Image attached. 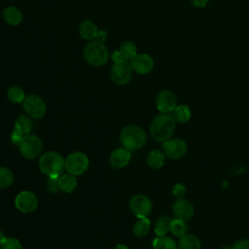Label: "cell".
Wrapping results in <instances>:
<instances>
[{"label": "cell", "mask_w": 249, "mask_h": 249, "mask_svg": "<svg viewBox=\"0 0 249 249\" xmlns=\"http://www.w3.org/2000/svg\"><path fill=\"white\" fill-rule=\"evenodd\" d=\"M151 227V222L148 218H139L133 226V233L137 237H144L148 234Z\"/></svg>", "instance_id": "d4e9b609"}, {"label": "cell", "mask_w": 249, "mask_h": 249, "mask_svg": "<svg viewBox=\"0 0 249 249\" xmlns=\"http://www.w3.org/2000/svg\"><path fill=\"white\" fill-rule=\"evenodd\" d=\"M47 189L51 193H57L60 191L58 185V177H49L47 180Z\"/></svg>", "instance_id": "4dcf8cb0"}, {"label": "cell", "mask_w": 249, "mask_h": 249, "mask_svg": "<svg viewBox=\"0 0 249 249\" xmlns=\"http://www.w3.org/2000/svg\"><path fill=\"white\" fill-rule=\"evenodd\" d=\"M31 126H32V123L26 116H23V115L19 116L15 123L14 130L11 134L12 142L16 145H18L22 140V138L25 135L29 134L31 130Z\"/></svg>", "instance_id": "7c38bea8"}, {"label": "cell", "mask_w": 249, "mask_h": 249, "mask_svg": "<svg viewBox=\"0 0 249 249\" xmlns=\"http://www.w3.org/2000/svg\"><path fill=\"white\" fill-rule=\"evenodd\" d=\"M112 60L114 62H123V61H127L125 60V58L124 57V55L121 53V52L118 50H116L113 53H112Z\"/></svg>", "instance_id": "836d02e7"}, {"label": "cell", "mask_w": 249, "mask_h": 249, "mask_svg": "<svg viewBox=\"0 0 249 249\" xmlns=\"http://www.w3.org/2000/svg\"><path fill=\"white\" fill-rule=\"evenodd\" d=\"M84 57L90 65L102 66L107 62L109 53L105 45L101 41L96 40L89 42L85 47Z\"/></svg>", "instance_id": "277c9868"}, {"label": "cell", "mask_w": 249, "mask_h": 249, "mask_svg": "<svg viewBox=\"0 0 249 249\" xmlns=\"http://www.w3.org/2000/svg\"><path fill=\"white\" fill-rule=\"evenodd\" d=\"M39 167L49 177H58L65 169V160L56 152H47L41 156Z\"/></svg>", "instance_id": "3957f363"}, {"label": "cell", "mask_w": 249, "mask_h": 249, "mask_svg": "<svg viewBox=\"0 0 249 249\" xmlns=\"http://www.w3.org/2000/svg\"><path fill=\"white\" fill-rule=\"evenodd\" d=\"M191 110L187 105L181 104L177 105L171 112V116L174 119L175 123L184 124L187 123L191 119Z\"/></svg>", "instance_id": "7402d4cb"}, {"label": "cell", "mask_w": 249, "mask_h": 249, "mask_svg": "<svg viewBox=\"0 0 249 249\" xmlns=\"http://www.w3.org/2000/svg\"><path fill=\"white\" fill-rule=\"evenodd\" d=\"M133 69L129 61L114 62L111 67L110 75L114 83L118 85H125L132 78Z\"/></svg>", "instance_id": "ba28073f"}, {"label": "cell", "mask_w": 249, "mask_h": 249, "mask_svg": "<svg viewBox=\"0 0 249 249\" xmlns=\"http://www.w3.org/2000/svg\"><path fill=\"white\" fill-rule=\"evenodd\" d=\"M188 151V145L181 138H170L162 142V152L170 160L183 158Z\"/></svg>", "instance_id": "52a82bcc"}, {"label": "cell", "mask_w": 249, "mask_h": 249, "mask_svg": "<svg viewBox=\"0 0 249 249\" xmlns=\"http://www.w3.org/2000/svg\"><path fill=\"white\" fill-rule=\"evenodd\" d=\"M165 155L163 152L160 150H152L146 160L147 164L149 167L153 169H160L164 164Z\"/></svg>", "instance_id": "44dd1931"}, {"label": "cell", "mask_w": 249, "mask_h": 249, "mask_svg": "<svg viewBox=\"0 0 249 249\" xmlns=\"http://www.w3.org/2000/svg\"><path fill=\"white\" fill-rule=\"evenodd\" d=\"M230 249H249V239H239L235 241Z\"/></svg>", "instance_id": "d6a6232c"}, {"label": "cell", "mask_w": 249, "mask_h": 249, "mask_svg": "<svg viewBox=\"0 0 249 249\" xmlns=\"http://www.w3.org/2000/svg\"><path fill=\"white\" fill-rule=\"evenodd\" d=\"M131 154L130 151L125 148H118L114 150L110 155V164L114 168H123L124 167L130 160Z\"/></svg>", "instance_id": "e0dca14e"}, {"label": "cell", "mask_w": 249, "mask_h": 249, "mask_svg": "<svg viewBox=\"0 0 249 249\" xmlns=\"http://www.w3.org/2000/svg\"><path fill=\"white\" fill-rule=\"evenodd\" d=\"M171 220L168 216L162 215L160 216L155 224V233L158 236H164L167 234L168 231H170V224Z\"/></svg>", "instance_id": "603a6c76"}, {"label": "cell", "mask_w": 249, "mask_h": 249, "mask_svg": "<svg viewBox=\"0 0 249 249\" xmlns=\"http://www.w3.org/2000/svg\"><path fill=\"white\" fill-rule=\"evenodd\" d=\"M172 212L175 218L186 222L193 218L195 214V209L193 204L188 199L183 197V198H177L173 202Z\"/></svg>", "instance_id": "4fadbf2b"}, {"label": "cell", "mask_w": 249, "mask_h": 249, "mask_svg": "<svg viewBox=\"0 0 249 249\" xmlns=\"http://www.w3.org/2000/svg\"><path fill=\"white\" fill-rule=\"evenodd\" d=\"M129 207L134 215L139 218H147L153 209L151 199L144 195H135L129 200Z\"/></svg>", "instance_id": "30bf717a"}, {"label": "cell", "mask_w": 249, "mask_h": 249, "mask_svg": "<svg viewBox=\"0 0 249 249\" xmlns=\"http://www.w3.org/2000/svg\"><path fill=\"white\" fill-rule=\"evenodd\" d=\"M3 18L10 25H18L22 20V14L18 8L10 6L3 11Z\"/></svg>", "instance_id": "ffe728a7"}, {"label": "cell", "mask_w": 249, "mask_h": 249, "mask_svg": "<svg viewBox=\"0 0 249 249\" xmlns=\"http://www.w3.org/2000/svg\"><path fill=\"white\" fill-rule=\"evenodd\" d=\"M18 148L20 154L25 159L33 160L42 153L43 142L38 136L34 134H27L18 144Z\"/></svg>", "instance_id": "5b68a950"}, {"label": "cell", "mask_w": 249, "mask_h": 249, "mask_svg": "<svg viewBox=\"0 0 249 249\" xmlns=\"http://www.w3.org/2000/svg\"><path fill=\"white\" fill-rule=\"evenodd\" d=\"M115 249H129L127 246H125V245H124V244H118L116 247H115Z\"/></svg>", "instance_id": "d590c367"}, {"label": "cell", "mask_w": 249, "mask_h": 249, "mask_svg": "<svg viewBox=\"0 0 249 249\" xmlns=\"http://www.w3.org/2000/svg\"><path fill=\"white\" fill-rule=\"evenodd\" d=\"M133 71L140 75L150 73L154 68V59L147 53H137L133 59L130 60Z\"/></svg>", "instance_id": "9a60e30c"}, {"label": "cell", "mask_w": 249, "mask_h": 249, "mask_svg": "<svg viewBox=\"0 0 249 249\" xmlns=\"http://www.w3.org/2000/svg\"><path fill=\"white\" fill-rule=\"evenodd\" d=\"M156 104L157 108L161 113H171L172 110L177 106V99L172 91L162 89L157 95Z\"/></svg>", "instance_id": "5bb4252c"}, {"label": "cell", "mask_w": 249, "mask_h": 249, "mask_svg": "<svg viewBox=\"0 0 249 249\" xmlns=\"http://www.w3.org/2000/svg\"><path fill=\"white\" fill-rule=\"evenodd\" d=\"M177 245L178 249H201V242L198 237L188 233L179 237Z\"/></svg>", "instance_id": "ac0fdd59"}, {"label": "cell", "mask_w": 249, "mask_h": 249, "mask_svg": "<svg viewBox=\"0 0 249 249\" xmlns=\"http://www.w3.org/2000/svg\"><path fill=\"white\" fill-rule=\"evenodd\" d=\"M153 249H178V245L169 236H158L153 241Z\"/></svg>", "instance_id": "cb8c5ba5"}, {"label": "cell", "mask_w": 249, "mask_h": 249, "mask_svg": "<svg viewBox=\"0 0 249 249\" xmlns=\"http://www.w3.org/2000/svg\"><path fill=\"white\" fill-rule=\"evenodd\" d=\"M5 239H6V236H5V235H4V233L0 231V244H1Z\"/></svg>", "instance_id": "8d00e7d4"}, {"label": "cell", "mask_w": 249, "mask_h": 249, "mask_svg": "<svg viewBox=\"0 0 249 249\" xmlns=\"http://www.w3.org/2000/svg\"><path fill=\"white\" fill-rule=\"evenodd\" d=\"M186 192H187L186 187L180 183L175 184L172 188V194L176 198H183L186 195Z\"/></svg>", "instance_id": "1f68e13d"}, {"label": "cell", "mask_w": 249, "mask_h": 249, "mask_svg": "<svg viewBox=\"0 0 249 249\" xmlns=\"http://www.w3.org/2000/svg\"><path fill=\"white\" fill-rule=\"evenodd\" d=\"M79 33L82 38L91 41L95 38H99L101 42L105 39V33L103 31H98L97 26L91 20H84L80 23Z\"/></svg>", "instance_id": "2e32d148"}, {"label": "cell", "mask_w": 249, "mask_h": 249, "mask_svg": "<svg viewBox=\"0 0 249 249\" xmlns=\"http://www.w3.org/2000/svg\"><path fill=\"white\" fill-rule=\"evenodd\" d=\"M188 231V226L185 221L180 219H172L170 224V231L176 237H181L182 235L186 234Z\"/></svg>", "instance_id": "4316f807"}, {"label": "cell", "mask_w": 249, "mask_h": 249, "mask_svg": "<svg viewBox=\"0 0 249 249\" xmlns=\"http://www.w3.org/2000/svg\"><path fill=\"white\" fill-rule=\"evenodd\" d=\"M14 182V174L7 167L0 166V188H8Z\"/></svg>", "instance_id": "f1b7e54d"}, {"label": "cell", "mask_w": 249, "mask_h": 249, "mask_svg": "<svg viewBox=\"0 0 249 249\" xmlns=\"http://www.w3.org/2000/svg\"><path fill=\"white\" fill-rule=\"evenodd\" d=\"M89 159L82 152H74L67 156L65 160V169L68 173L79 176L86 172L89 167Z\"/></svg>", "instance_id": "8992f818"}, {"label": "cell", "mask_w": 249, "mask_h": 249, "mask_svg": "<svg viewBox=\"0 0 249 249\" xmlns=\"http://www.w3.org/2000/svg\"><path fill=\"white\" fill-rule=\"evenodd\" d=\"M7 95H8L9 100L14 102V103L23 102V100L25 98V94H24L23 89L18 86H12L8 89Z\"/></svg>", "instance_id": "83f0119b"}, {"label": "cell", "mask_w": 249, "mask_h": 249, "mask_svg": "<svg viewBox=\"0 0 249 249\" xmlns=\"http://www.w3.org/2000/svg\"><path fill=\"white\" fill-rule=\"evenodd\" d=\"M191 2L196 8H203L208 4L209 0H191Z\"/></svg>", "instance_id": "e575fe53"}, {"label": "cell", "mask_w": 249, "mask_h": 249, "mask_svg": "<svg viewBox=\"0 0 249 249\" xmlns=\"http://www.w3.org/2000/svg\"><path fill=\"white\" fill-rule=\"evenodd\" d=\"M1 249H22L20 242L14 237H6V239L0 244Z\"/></svg>", "instance_id": "f546056e"}, {"label": "cell", "mask_w": 249, "mask_h": 249, "mask_svg": "<svg viewBox=\"0 0 249 249\" xmlns=\"http://www.w3.org/2000/svg\"><path fill=\"white\" fill-rule=\"evenodd\" d=\"M15 205L22 213H31L37 208L38 199L32 192L22 191L16 196Z\"/></svg>", "instance_id": "8fae6325"}, {"label": "cell", "mask_w": 249, "mask_h": 249, "mask_svg": "<svg viewBox=\"0 0 249 249\" xmlns=\"http://www.w3.org/2000/svg\"><path fill=\"white\" fill-rule=\"evenodd\" d=\"M176 123L171 114L160 113L153 119L150 124V135L158 142H164L171 138Z\"/></svg>", "instance_id": "6da1fadb"}, {"label": "cell", "mask_w": 249, "mask_h": 249, "mask_svg": "<svg viewBox=\"0 0 249 249\" xmlns=\"http://www.w3.org/2000/svg\"><path fill=\"white\" fill-rule=\"evenodd\" d=\"M58 185L60 191L65 193H72L77 187L76 176L68 172L65 174H61L60 176H58Z\"/></svg>", "instance_id": "d6986e66"}, {"label": "cell", "mask_w": 249, "mask_h": 249, "mask_svg": "<svg viewBox=\"0 0 249 249\" xmlns=\"http://www.w3.org/2000/svg\"><path fill=\"white\" fill-rule=\"evenodd\" d=\"M24 111L34 119L42 118L47 111L45 101L36 94H30L26 96L22 102Z\"/></svg>", "instance_id": "9c48e42d"}, {"label": "cell", "mask_w": 249, "mask_h": 249, "mask_svg": "<svg viewBox=\"0 0 249 249\" xmlns=\"http://www.w3.org/2000/svg\"><path fill=\"white\" fill-rule=\"evenodd\" d=\"M119 51L127 61H130L131 59H133L134 56L137 54V48L130 41H124L119 48Z\"/></svg>", "instance_id": "484cf974"}, {"label": "cell", "mask_w": 249, "mask_h": 249, "mask_svg": "<svg viewBox=\"0 0 249 249\" xmlns=\"http://www.w3.org/2000/svg\"><path fill=\"white\" fill-rule=\"evenodd\" d=\"M124 148L134 151L142 148L147 142V134L139 125L129 124L123 128L120 135Z\"/></svg>", "instance_id": "7a4b0ae2"}]
</instances>
